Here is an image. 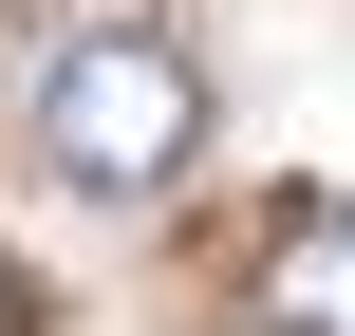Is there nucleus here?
Listing matches in <instances>:
<instances>
[{
	"label": "nucleus",
	"mask_w": 355,
	"mask_h": 336,
	"mask_svg": "<svg viewBox=\"0 0 355 336\" xmlns=\"http://www.w3.org/2000/svg\"><path fill=\"white\" fill-rule=\"evenodd\" d=\"M262 336H355V206H281L262 224Z\"/></svg>",
	"instance_id": "obj_2"
},
{
	"label": "nucleus",
	"mask_w": 355,
	"mask_h": 336,
	"mask_svg": "<svg viewBox=\"0 0 355 336\" xmlns=\"http://www.w3.org/2000/svg\"><path fill=\"white\" fill-rule=\"evenodd\" d=\"M0 336H19V262H0Z\"/></svg>",
	"instance_id": "obj_3"
},
{
	"label": "nucleus",
	"mask_w": 355,
	"mask_h": 336,
	"mask_svg": "<svg viewBox=\"0 0 355 336\" xmlns=\"http://www.w3.org/2000/svg\"><path fill=\"white\" fill-rule=\"evenodd\" d=\"M187 150H206V75H187V37L94 19V37L37 56V168H56V187L150 206V187H187Z\"/></svg>",
	"instance_id": "obj_1"
}]
</instances>
